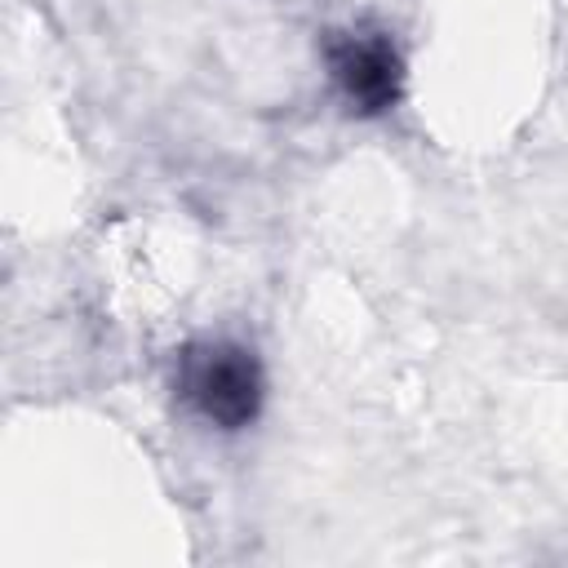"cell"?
Segmentation results:
<instances>
[{
    "label": "cell",
    "mask_w": 568,
    "mask_h": 568,
    "mask_svg": "<svg viewBox=\"0 0 568 568\" xmlns=\"http://www.w3.org/2000/svg\"><path fill=\"white\" fill-rule=\"evenodd\" d=\"M324 62L355 115H386L404 93V58L386 31L346 27L324 36Z\"/></svg>",
    "instance_id": "cell-2"
},
{
    "label": "cell",
    "mask_w": 568,
    "mask_h": 568,
    "mask_svg": "<svg viewBox=\"0 0 568 568\" xmlns=\"http://www.w3.org/2000/svg\"><path fill=\"white\" fill-rule=\"evenodd\" d=\"M173 390L200 422L244 430L262 413L266 377L253 346L235 337H195L173 359Z\"/></svg>",
    "instance_id": "cell-1"
}]
</instances>
